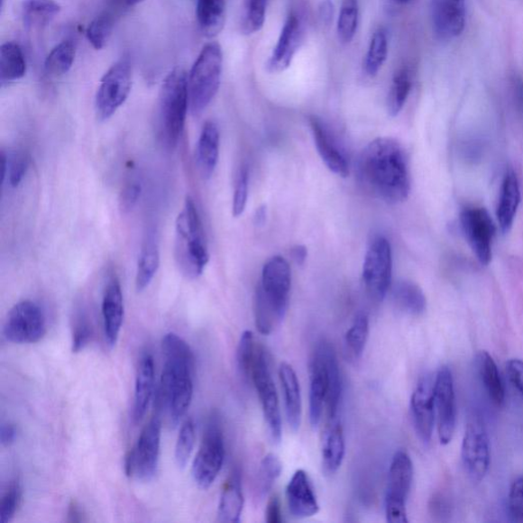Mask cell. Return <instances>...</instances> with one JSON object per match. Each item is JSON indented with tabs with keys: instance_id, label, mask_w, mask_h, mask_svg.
Returning <instances> with one entry per match:
<instances>
[{
	"instance_id": "9",
	"label": "cell",
	"mask_w": 523,
	"mask_h": 523,
	"mask_svg": "<svg viewBox=\"0 0 523 523\" xmlns=\"http://www.w3.org/2000/svg\"><path fill=\"white\" fill-rule=\"evenodd\" d=\"M133 87V70L128 59H121L107 71L96 96V113L99 121L114 116L124 105Z\"/></svg>"
},
{
	"instance_id": "49",
	"label": "cell",
	"mask_w": 523,
	"mask_h": 523,
	"mask_svg": "<svg viewBox=\"0 0 523 523\" xmlns=\"http://www.w3.org/2000/svg\"><path fill=\"white\" fill-rule=\"evenodd\" d=\"M509 513L515 522H523V475L511 484L509 495Z\"/></svg>"
},
{
	"instance_id": "1",
	"label": "cell",
	"mask_w": 523,
	"mask_h": 523,
	"mask_svg": "<svg viewBox=\"0 0 523 523\" xmlns=\"http://www.w3.org/2000/svg\"><path fill=\"white\" fill-rule=\"evenodd\" d=\"M358 176L364 188L384 203H402L410 194L409 160L394 138H376L366 146L359 158Z\"/></svg>"
},
{
	"instance_id": "48",
	"label": "cell",
	"mask_w": 523,
	"mask_h": 523,
	"mask_svg": "<svg viewBox=\"0 0 523 523\" xmlns=\"http://www.w3.org/2000/svg\"><path fill=\"white\" fill-rule=\"evenodd\" d=\"M248 194H249V170L247 167H243L240 173H238L234 204H233V215L234 217H240L245 210L248 203Z\"/></svg>"
},
{
	"instance_id": "14",
	"label": "cell",
	"mask_w": 523,
	"mask_h": 523,
	"mask_svg": "<svg viewBox=\"0 0 523 523\" xmlns=\"http://www.w3.org/2000/svg\"><path fill=\"white\" fill-rule=\"evenodd\" d=\"M4 334L14 344H35L46 334L41 307L32 301H22L12 307L5 323Z\"/></svg>"
},
{
	"instance_id": "32",
	"label": "cell",
	"mask_w": 523,
	"mask_h": 523,
	"mask_svg": "<svg viewBox=\"0 0 523 523\" xmlns=\"http://www.w3.org/2000/svg\"><path fill=\"white\" fill-rule=\"evenodd\" d=\"M160 251L156 238L149 235L144 241L137 262L135 286L137 291L149 288L159 271Z\"/></svg>"
},
{
	"instance_id": "61",
	"label": "cell",
	"mask_w": 523,
	"mask_h": 523,
	"mask_svg": "<svg viewBox=\"0 0 523 523\" xmlns=\"http://www.w3.org/2000/svg\"><path fill=\"white\" fill-rule=\"evenodd\" d=\"M267 210H266V206H261L259 207V209L256 212V216H255V223L256 225H263L265 221H266V214Z\"/></svg>"
},
{
	"instance_id": "21",
	"label": "cell",
	"mask_w": 523,
	"mask_h": 523,
	"mask_svg": "<svg viewBox=\"0 0 523 523\" xmlns=\"http://www.w3.org/2000/svg\"><path fill=\"white\" fill-rule=\"evenodd\" d=\"M103 319L105 335L110 347L116 345L123 321H124V299L117 276H112L107 282L103 298Z\"/></svg>"
},
{
	"instance_id": "33",
	"label": "cell",
	"mask_w": 523,
	"mask_h": 523,
	"mask_svg": "<svg viewBox=\"0 0 523 523\" xmlns=\"http://www.w3.org/2000/svg\"><path fill=\"white\" fill-rule=\"evenodd\" d=\"M391 298L398 309L410 315H421L427 310L425 292L417 283L398 281L391 288Z\"/></svg>"
},
{
	"instance_id": "17",
	"label": "cell",
	"mask_w": 523,
	"mask_h": 523,
	"mask_svg": "<svg viewBox=\"0 0 523 523\" xmlns=\"http://www.w3.org/2000/svg\"><path fill=\"white\" fill-rule=\"evenodd\" d=\"M434 399L438 437L442 445H448L456 428V401L453 375L447 366L441 367L436 373Z\"/></svg>"
},
{
	"instance_id": "10",
	"label": "cell",
	"mask_w": 523,
	"mask_h": 523,
	"mask_svg": "<svg viewBox=\"0 0 523 523\" xmlns=\"http://www.w3.org/2000/svg\"><path fill=\"white\" fill-rule=\"evenodd\" d=\"M252 383L256 388L269 433L275 443L281 440V415L279 396L272 379L267 353L258 345L253 362Z\"/></svg>"
},
{
	"instance_id": "47",
	"label": "cell",
	"mask_w": 523,
	"mask_h": 523,
	"mask_svg": "<svg viewBox=\"0 0 523 523\" xmlns=\"http://www.w3.org/2000/svg\"><path fill=\"white\" fill-rule=\"evenodd\" d=\"M23 491L18 479L10 482L0 503V523H9L15 517L22 503Z\"/></svg>"
},
{
	"instance_id": "50",
	"label": "cell",
	"mask_w": 523,
	"mask_h": 523,
	"mask_svg": "<svg viewBox=\"0 0 523 523\" xmlns=\"http://www.w3.org/2000/svg\"><path fill=\"white\" fill-rule=\"evenodd\" d=\"M29 169V158L26 152H15L12 159H9V170L7 177L12 188H17L24 179Z\"/></svg>"
},
{
	"instance_id": "51",
	"label": "cell",
	"mask_w": 523,
	"mask_h": 523,
	"mask_svg": "<svg viewBox=\"0 0 523 523\" xmlns=\"http://www.w3.org/2000/svg\"><path fill=\"white\" fill-rule=\"evenodd\" d=\"M92 328L89 321L84 315L76 319L73 327L72 350L79 353L90 343Z\"/></svg>"
},
{
	"instance_id": "11",
	"label": "cell",
	"mask_w": 523,
	"mask_h": 523,
	"mask_svg": "<svg viewBox=\"0 0 523 523\" xmlns=\"http://www.w3.org/2000/svg\"><path fill=\"white\" fill-rule=\"evenodd\" d=\"M413 463L404 451L396 452L392 457L386 497L387 520L390 523H407L406 503L413 482Z\"/></svg>"
},
{
	"instance_id": "42",
	"label": "cell",
	"mask_w": 523,
	"mask_h": 523,
	"mask_svg": "<svg viewBox=\"0 0 523 523\" xmlns=\"http://www.w3.org/2000/svg\"><path fill=\"white\" fill-rule=\"evenodd\" d=\"M281 472L282 464L274 454H268L262 460L256 482V494L259 498H264L271 491Z\"/></svg>"
},
{
	"instance_id": "7",
	"label": "cell",
	"mask_w": 523,
	"mask_h": 523,
	"mask_svg": "<svg viewBox=\"0 0 523 523\" xmlns=\"http://www.w3.org/2000/svg\"><path fill=\"white\" fill-rule=\"evenodd\" d=\"M225 457V436L220 418L214 413L207 419L201 445L192 464V476L199 488L209 489L216 481Z\"/></svg>"
},
{
	"instance_id": "43",
	"label": "cell",
	"mask_w": 523,
	"mask_h": 523,
	"mask_svg": "<svg viewBox=\"0 0 523 523\" xmlns=\"http://www.w3.org/2000/svg\"><path fill=\"white\" fill-rule=\"evenodd\" d=\"M268 0H243L242 31L245 35L259 32L264 27Z\"/></svg>"
},
{
	"instance_id": "37",
	"label": "cell",
	"mask_w": 523,
	"mask_h": 523,
	"mask_svg": "<svg viewBox=\"0 0 523 523\" xmlns=\"http://www.w3.org/2000/svg\"><path fill=\"white\" fill-rule=\"evenodd\" d=\"M412 74L409 69L402 68L392 77L388 96V113L390 117H397L402 112L412 89Z\"/></svg>"
},
{
	"instance_id": "29",
	"label": "cell",
	"mask_w": 523,
	"mask_h": 523,
	"mask_svg": "<svg viewBox=\"0 0 523 523\" xmlns=\"http://www.w3.org/2000/svg\"><path fill=\"white\" fill-rule=\"evenodd\" d=\"M243 504L242 473L240 469L234 468L222 490L218 509V521L240 522Z\"/></svg>"
},
{
	"instance_id": "20",
	"label": "cell",
	"mask_w": 523,
	"mask_h": 523,
	"mask_svg": "<svg viewBox=\"0 0 523 523\" xmlns=\"http://www.w3.org/2000/svg\"><path fill=\"white\" fill-rule=\"evenodd\" d=\"M435 381L426 376L417 384L411 398V413L415 430L420 440L428 443L435 426Z\"/></svg>"
},
{
	"instance_id": "55",
	"label": "cell",
	"mask_w": 523,
	"mask_h": 523,
	"mask_svg": "<svg viewBox=\"0 0 523 523\" xmlns=\"http://www.w3.org/2000/svg\"><path fill=\"white\" fill-rule=\"evenodd\" d=\"M266 521L268 523H280L283 521L280 498L272 496L267 504Z\"/></svg>"
},
{
	"instance_id": "19",
	"label": "cell",
	"mask_w": 523,
	"mask_h": 523,
	"mask_svg": "<svg viewBox=\"0 0 523 523\" xmlns=\"http://www.w3.org/2000/svg\"><path fill=\"white\" fill-rule=\"evenodd\" d=\"M310 375V422L317 427L321 420L323 407L326 404L328 392V369L326 355V341L315 347L309 364Z\"/></svg>"
},
{
	"instance_id": "23",
	"label": "cell",
	"mask_w": 523,
	"mask_h": 523,
	"mask_svg": "<svg viewBox=\"0 0 523 523\" xmlns=\"http://www.w3.org/2000/svg\"><path fill=\"white\" fill-rule=\"evenodd\" d=\"M309 124L315 145H317L318 153L329 170L341 177L349 176L350 171L347 159L338 150L325 123L317 116H310Z\"/></svg>"
},
{
	"instance_id": "44",
	"label": "cell",
	"mask_w": 523,
	"mask_h": 523,
	"mask_svg": "<svg viewBox=\"0 0 523 523\" xmlns=\"http://www.w3.org/2000/svg\"><path fill=\"white\" fill-rule=\"evenodd\" d=\"M258 344L251 330H245L242 335L236 352L238 371L244 381L252 382L253 362H255Z\"/></svg>"
},
{
	"instance_id": "35",
	"label": "cell",
	"mask_w": 523,
	"mask_h": 523,
	"mask_svg": "<svg viewBox=\"0 0 523 523\" xmlns=\"http://www.w3.org/2000/svg\"><path fill=\"white\" fill-rule=\"evenodd\" d=\"M61 6L56 0H23L21 14L28 27L41 28L56 19Z\"/></svg>"
},
{
	"instance_id": "39",
	"label": "cell",
	"mask_w": 523,
	"mask_h": 523,
	"mask_svg": "<svg viewBox=\"0 0 523 523\" xmlns=\"http://www.w3.org/2000/svg\"><path fill=\"white\" fill-rule=\"evenodd\" d=\"M389 53V40L387 31L379 28L375 31L371 44L366 53L364 61V72L368 77L373 78L381 70L386 63Z\"/></svg>"
},
{
	"instance_id": "18",
	"label": "cell",
	"mask_w": 523,
	"mask_h": 523,
	"mask_svg": "<svg viewBox=\"0 0 523 523\" xmlns=\"http://www.w3.org/2000/svg\"><path fill=\"white\" fill-rule=\"evenodd\" d=\"M430 19L438 41L456 40L465 29L466 0H430Z\"/></svg>"
},
{
	"instance_id": "34",
	"label": "cell",
	"mask_w": 523,
	"mask_h": 523,
	"mask_svg": "<svg viewBox=\"0 0 523 523\" xmlns=\"http://www.w3.org/2000/svg\"><path fill=\"white\" fill-rule=\"evenodd\" d=\"M476 366L491 402L497 406L503 405L505 389L494 359L488 352L482 351L476 356Z\"/></svg>"
},
{
	"instance_id": "22",
	"label": "cell",
	"mask_w": 523,
	"mask_h": 523,
	"mask_svg": "<svg viewBox=\"0 0 523 523\" xmlns=\"http://www.w3.org/2000/svg\"><path fill=\"white\" fill-rule=\"evenodd\" d=\"M289 512L297 518H311L319 512V504L309 475L302 469L292 475L287 488Z\"/></svg>"
},
{
	"instance_id": "2",
	"label": "cell",
	"mask_w": 523,
	"mask_h": 523,
	"mask_svg": "<svg viewBox=\"0 0 523 523\" xmlns=\"http://www.w3.org/2000/svg\"><path fill=\"white\" fill-rule=\"evenodd\" d=\"M165 365L157 395V409L170 425L187 413L194 396L195 356L188 344L175 334H167L161 341Z\"/></svg>"
},
{
	"instance_id": "52",
	"label": "cell",
	"mask_w": 523,
	"mask_h": 523,
	"mask_svg": "<svg viewBox=\"0 0 523 523\" xmlns=\"http://www.w3.org/2000/svg\"><path fill=\"white\" fill-rule=\"evenodd\" d=\"M142 184L136 180H129L123 187L119 204L123 213L127 214L134 209L142 196Z\"/></svg>"
},
{
	"instance_id": "36",
	"label": "cell",
	"mask_w": 523,
	"mask_h": 523,
	"mask_svg": "<svg viewBox=\"0 0 523 523\" xmlns=\"http://www.w3.org/2000/svg\"><path fill=\"white\" fill-rule=\"evenodd\" d=\"M326 355L328 369V392L326 398L327 418L338 417L343 383L335 352L333 345L326 341Z\"/></svg>"
},
{
	"instance_id": "59",
	"label": "cell",
	"mask_w": 523,
	"mask_h": 523,
	"mask_svg": "<svg viewBox=\"0 0 523 523\" xmlns=\"http://www.w3.org/2000/svg\"><path fill=\"white\" fill-rule=\"evenodd\" d=\"M86 514H84L81 507L76 501H72L68 509V522H84L87 521Z\"/></svg>"
},
{
	"instance_id": "38",
	"label": "cell",
	"mask_w": 523,
	"mask_h": 523,
	"mask_svg": "<svg viewBox=\"0 0 523 523\" xmlns=\"http://www.w3.org/2000/svg\"><path fill=\"white\" fill-rule=\"evenodd\" d=\"M76 56V45L64 41L55 46L44 61V71L52 77H60L71 70Z\"/></svg>"
},
{
	"instance_id": "57",
	"label": "cell",
	"mask_w": 523,
	"mask_h": 523,
	"mask_svg": "<svg viewBox=\"0 0 523 523\" xmlns=\"http://www.w3.org/2000/svg\"><path fill=\"white\" fill-rule=\"evenodd\" d=\"M17 438V428L11 423H5L0 429V442L5 447H10Z\"/></svg>"
},
{
	"instance_id": "26",
	"label": "cell",
	"mask_w": 523,
	"mask_h": 523,
	"mask_svg": "<svg viewBox=\"0 0 523 523\" xmlns=\"http://www.w3.org/2000/svg\"><path fill=\"white\" fill-rule=\"evenodd\" d=\"M155 389V363L150 353H144L138 363L134 403H133V419L140 422L146 411Z\"/></svg>"
},
{
	"instance_id": "8",
	"label": "cell",
	"mask_w": 523,
	"mask_h": 523,
	"mask_svg": "<svg viewBox=\"0 0 523 523\" xmlns=\"http://www.w3.org/2000/svg\"><path fill=\"white\" fill-rule=\"evenodd\" d=\"M161 422L157 414L144 427L125 459V473L129 478L149 482L157 473L161 449Z\"/></svg>"
},
{
	"instance_id": "56",
	"label": "cell",
	"mask_w": 523,
	"mask_h": 523,
	"mask_svg": "<svg viewBox=\"0 0 523 523\" xmlns=\"http://www.w3.org/2000/svg\"><path fill=\"white\" fill-rule=\"evenodd\" d=\"M335 13V6L333 0H321L318 6L319 19L323 25L332 24Z\"/></svg>"
},
{
	"instance_id": "54",
	"label": "cell",
	"mask_w": 523,
	"mask_h": 523,
	"mask_svg": "<svg viewBox=\"0 0 523 523\" xmlns=\"http://www.w3.org/2000/svg\"><path fill=\"white\" fill-rule=\"evenodd\" d=\"M143 2L144 0H106V9L118 14L121 18L123 14Z\"/></svg>"
},
{
	"instance_id": "3",
	"label": "cell",
	"mask_w": 523,
	"mask_h": 523,
	"mask_svg": "<svg viewBox=\"0 0 523 523\" xmlns=\"http://www.w3.org/2000/svg\"><path fill=\"white\" fill-rule=\"evenodd\" d=\"M291 272L289 262L275 256L262 271L255 295V318L259 333L271 335L280 325L289 309Z\"/></svg>"
},
{
	"instance_id": "31",
	"label": "cell",
	"mask_w": 523,
	"mask_h": 523,
	"mask_svg": "<svg viewBox=\"0 0 523 523\" xmlns=\"http://www.w3.org/2000/svg\"><path fill=\"white\" fill-rule=\"evenodd\" d=\"M27 64L24 52L15 42H5L0 48V83L2 87L18 81L25 76Z\"/></svg>"
},
{
	"instance_id": "60",
	"label": "cell",
	"mask_w": 523,
	"mask_h": 523,
	"mask_svg": "<svg viewBox=\"0 0 523 523\" xmlns=\"http://www.w3.org/2000/svg\"><path fill=\"white\" fill-rule=\"evenodd\" d=\"M291 256L298 265H303L307 256V251L304 245L298 244L296 247L292 248Z\"/></svg>"
},
{
	"instance_id": "28",
	"label": "cell",
	"mask_w": 523,
	"mask_h": 523,
	"mask_svg": "<svg viewBox=\"0 0 523 523\" xmlns=\"http://www.w3.org/2000/svg\"><path fill=\"white\" fill-rule=\"evenodd\" d=\"M279 372L287 419L290 428L297 432L302 420V397L298 376L294 368L287 362L280 364Z\"/></svg>"
},
{
	"instance_id": "15",
	"label": "cell",
	"mask_w": 523,
	"mask_h": 523,
	"mask_svg": "<svg viewBox=\"0 0 523 523\" xmlns=\"http://www.w3.org/2000/svg\"><path fill=\"white\" fill-rule=\"evenodd\" d=\"M461 456L469 479L475 482L482 481L489 471L491 454L486 427L478 417L467 423Z\"/></svg>"
},
{
	"instance_id": "41",
	"label": "cell",
	"mask_w": 523,
	"mask_h": 523,
	"mask_svg": "<svg viewBox=\"0 0 523 523\" xmlns=\"http://www.w3.org/2000/svg\"><path fill=\"white\" fill-rule=\"evenodd\" d=\"M359 23L358 0H343L340 15L337 19L338 40L344 44H349L355 37Z\"/></svg>"
},
{
	"instance_id": "13",
	"label": "cell",
	"mask_w": 523,
	"mask_h": 523,
	"mask_svg": "<svg viewBox=\"0 0 523 523\" xmlns=\"http://www.w3.org/2000/svg\"><path fill=\"white\" fill-rule=\"evenodd\" d=\"M460 225L469 247L482 265L493 255L496 226L489 212L482 206H466L460 213Z\"/></svg>"
},
{
	"instance_id": "4",
	"label": "cell",
	"mask_w": 523,
	"mask_h": 523,
	"mask_svg": "<svg viewBox=\"0 0 523 523\" xmlns=\"http://www.w3.org/2000/svg\"><path fill=\"white\" fill-rule=\"evenodd\" d=\"M188 109V74L177 68L166 77L159 96L157 133L166 149L174 150L179 144Z\"/></svg>"
},
{
	"instance_id": "12",
	"label": "cell",
	"mask_w": 523,
	"mask_h": 523,
	"mask_svg": "<svg viewBox=\"0 0 523 523\" xmlns=\"http://www.w3.org/2000/svg\"><path fill=\"white\" fill-rule=\"evenodd\" d=\"M392 257L390 243L384 237H378L368 248L363 263L365 289L376 302L386 298L391 283Z\"/></svg>"
},
{
	"instance_id": "30",
	"label": "cell",
	"mask_w": 523,
	"mask_h": 523,
	"mask_svg": "<svg viewBox=\"0 0 523 523\" xmlns=\"http://www.w3.org/2000/svg\"><path fill=\"white\" fill-rule=\"evenodd\" d=\"M197 21L206 38L218 36L226 21V0H197Z\"/></svg>"
},
{
	"instance_id": "24",
	"label": "cell",
	"mask_w": 523,
	"mask_h": 523,
	"mask_svg": "<svg viewBox=\"0 0 523 523\" xmlns=\"http://www.w3.org/2000/svg\"><path fill=\"white\" fill-rule=\"evenodd\" d=\"M521 192L517 173L506 172L497 205V220L503 234L509 232L520 205Z\"/></svg>"
},
{
	"instance_id": "16",
	"label": "cell",
	"mask_w": 523,
	"mask_h": 523,
	"mask_svg": "<svg viewBox=\"0 0 523 523\" xmlns=\"http://www.w3.org/2000/svg\"><path fill=\"white\" fill-rule=\"evenodd\" d=\"M306 35V24L303 14L291 10L277 41L266 68L269 73L280 74L287 71L301 48Z\"/></svg>"
},
{
	"instance_id": "62",
	"label": "cell",
	"mask_w": 523,
	"mask_h": 523,
	"mask_svg": "<svg viewBox=\"0 0 523 523\" xmlns=\"http://www.w3.org/2000/svg\"><path fill=\"white\" fill-rule=\"evenodd\" d=\"M394 2H395L396 4H399V5H406V4H408V3H410V2H411V0H394Z\"/></svg>"
},
{
	"instance_id": "6",
	"label": "cell",
	"mask_w": 523,
	"mask_h": 523,
	"mask_svg": "<svg viewBox=\"0 0 523 523\" xmlns=\"http://www.w3.org/2000/svg\"><path fill=\"white\" fill-rule=\"evenodd\" d=\"M223 70V53L219 43L210 42L199 52L188 76L189 110L201 115L216 96Z\"/></svg>"
},
{
	"instance_id": "25",
	"label": "cell",
	"mask_w": 523,
	"mask_h": 523,
	"mask_svg": "<svg viewBox=\"0 0 523 523\" xmlns=\"http://www.w3.org/2000/svg\"><path fill=\"white\" fill-rule=\"evenodd\" d=\"M220 133L216 123L207 121L197 146V165L204 179H210L219 160Z\"/></svg>"
},
{
	"instance_id": "53",
	"label": "cell",
	"mask_w": 523,
	"mask_h": 523,
	"mask_svg": "<svg viewBox=\"0 0 523 523\" xmlns=\"http://www.w3.org/2000/svg\"><path fill=\"white\" fill-rule=\"evenodd\" d=\"M506 372L512 386L517 389L523 398V361L511 359L506 363Z\"/></svg>"
},
{
	"instance_id": "58",
	"label": "cell",
	"mask_w": 523,
	"mask_h": 523,
	"mask_svg": "<svg viewBox=\"0 0 523 523\" xmlns=\"http://www.w3.org/2000/svg\"><path fill=\"white\" fill-rule=\"evenodd\" d=\"M429 509L435 517L441 518L443 515L447 514L449 506L445 503L442 496L436 495L432 500H430Z\"/></svg>"
},
{
	"instance_id": "27",
	"label": "cell",
	"mask_w": 523,
	"mask_h": 523,
	"mask_svg": "<svg viewBox=\"0 0 523 523\" xmlns=\"http://www.w3.org/2000/svg\"><path fill=\"white\" fill-rule=\"evenodd\" d=\"M344 452L345 445L341 419L338 417L327 418L322 440V460L323 467L328 474H334L341 468Z\"/></svg>"
},
{
	"instance_id": "40",
	"label": "cell",
	"mask_w": 523,
	"mask_h": 523,
	"mask_svg": "<svg viewBox=\"0 0 523 523\" xmlns=\"http://www.w3.org/2000/svg\"><path fill=\"white\" fill-rule=\"evenodd\" d=\"M119 18L118 14L105 9L92 20L87 30V37L92 48L97 50L105 48Z\"/></svg>"
},
{
	"instance_id": "45",
	"label": "cell",
	"mask_w": 523,
	"mask_h": 523,
	"mask_svg": "<svg viewBox=\"0 0 523 523\" xmlns=\"http://www.w3.org/2000/svg\"><path fill=\"white\" fill-rule=\"evenodd\" d=\"M369 335V319L365 313H359L345 335V345L353 358H360L365 350Z\"/></svg>"
},
{
	"instance_id": "46",
	"label": "cell",
	"mask_w": 523,
	"mask_h": 523,
	"mask_svg": "<svg viewBox=\"0 0 523 523\" xmlns=\"http://www.w3.org/2000/svg\"><path fill=\"white\" fill-rule=\"evenodd\" d=\"M196 443L195 422L191 418L184 421L179 438H177L175 448V460L177 465L181 468L187 466L188 460L194 451Z\"/></svg>"
},
{
	"instance_id": "5",
	"label": "cell",
	"mask_w": 523,
	"mask_h": 523,
	"mask_svg": "<svg viewBox=\"0 0 523 523\" xmlns=\"http://www.w3.org/2000/svg\"><path fill=\"white\" fill-rule=\"evenodd\" d=\"M175 259L179 271L190 280L201 276L210 260L203 223L190 197L176 221Z\"/></svg>"
}]
</instances>
